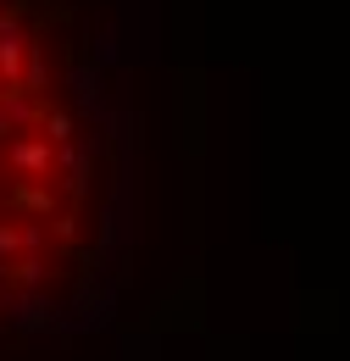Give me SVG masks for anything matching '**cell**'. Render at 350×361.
I'll return each instance as SVG.
<instances>
[{"instance_id": "obj_2", "label": "cell", "mask_w": 350, "mask_h": 361, "mask_svg": "<svg viewBox=\"0 0 350 361\" xmlns=\"http://www.w3.org/2000/svg\"><path fill=\"white\" fill-rule=\"evenodd\" d=\"M11 245H17V233H11V228H0V250H11Z\"/></svg>"}, {"instance_id": "obj_1", "label": "cell", "mask_w": 350, "mask_h": 361, "mask_svg": "<svg viewBox=\"0 0 350 361\" xmlns=\"http://www.w3.org/2000/svg\"><path fill=\"white\" fill-rule=\"evenodd\" d=\"M23 173H44V161H50V150L44 145H17V156H11Z\"/></svg>"}]
</instances>
